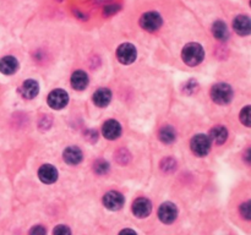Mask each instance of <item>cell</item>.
Segmentation results:
<instances>
[{"mask_svg": "<svg viewBox=\"0 0 251 235\" xmlns=\"http://www.w3.org/2000/svg\"><path fill=\"white\" fill-rule=\"evenodd\" d=\"M182 58L183 62L186 65L196 67L200 63H202L203 58H205V50H203L202 46H200L199 43H187L183 48Z\"/></svg>", "mask_w": 251, "mask_h": 235, "instance_id": "cell-1", "label": "cell"}, {"mask_svg": "<svg viewBox=\"0 0 251 235\" xmlns=\"http://www.w3.org/2000/svg\"><path fill=\"white\" fill-rule=\"evenodd\" d=\"M211 98L217 104H228L233 100V88L228 84H216L211 88Z\"/></svg>", "mask_w": 251, "mask_h": 235, "instance_id": "cell-2", "label": "cell"}, {"mask_svg": "<svg viewBox=\"0 0 251 235\" xmlns=\"http://www.w3.org/2000/svg\"><path fill=\"white\" fill-rule=\"evenodd\" d=\"M190 147L191 151L194 152L195 156L198 157H205L207 156L208 152L211 150V140L208 136L203 135V134H198L190 141Z\"/></svg>", "mask_w": 251, "mask_h": 235, "instance_id": "cell-3", "label": "cell"}, {"mask_svg": "<svg viewBox=\"0 0 251 235\" xmlns=\"http://www.w3.org/2000/svg\"><path fill=\"white\" fill-rule=\"evenodd\" d=\"M163 23V18L156 11H150V13L144 14L140 18V26L147 32H156L159 30Z\"/></svg>", "mask_w": 251, "mask_h": 235, "instance_id": "cell-4", "label": "cell"}, {"mask_svg": "<svg viewBox=\"0 0 251 235\" xmlns=\"http://www.w3.org/2000/svg\"><path fill=\"white\" fill-rule=\"evenodd\" d=\"M136 56H137L136 48L130 43L121 44V46H119V48L117 49V58H118L119 62L124 65L133 64L136 60Z\"/></svg>", "mask_w": 251, "mask_h": 235, "instance_id": "cell-5", "label": "cell"}, {"mask_svg": "<svg viewBox=\"0 0 251 235\" xmlns=\"http://www.w3.org/2000/svg\"><path fill=\"white\" fill-rule=\"evenodd\" d=\"M47 102L50 108L60 110L67 107V103H69V95L64 90H54L48 95Z\"/></svg>", "mask_w": 251, "mask_h": 235, "instance_id": "cell-6", "label": "cell"}, {"mask_svg": "<svg viewBox=\"0 0 251 235\" xmlns=\"http://www.w3.org/2000/svg\"><path fill=\"white\" fill-rule=\"evenodd\" d=\"M178 217V208L172 202H164L158 208V218L164 224H170Z\"/></svg>", "mask_w": 251, "mask_h": 235, "instance_id": "cell-7", "label": "cell"}, {"mask_svg": "<svg viewBox=\"0 0 251 235\" xmlns=\"http://www.w3.org/2000/svg\"><path fill=\"white\" fill-rule=\"evenodd\" d=\"M124 196L118 191H109L103 196V204L109 211H119L124 206Z\"/></svg>", "mask_w": 251, "mask_h": 235, "instance_id": "cell-8", "label": "cell"}, {"mask_svg": "<svg viewBox=\"0 0 251 235\" xmlns=\"http://www.w3.org/2000/svg\"><path fill=\"white\" fill-rule=\"evenodd\" d=\"M152 211V203L146 197H138L133 203V213L137 218L149 217Z\"/></svg>", "mask_w": 251, "mask_h": 235, "instance_id": "cell-9", "label": "cell"}, {"mask_svg": "<svg viewBox=\"0 0 251 235\" xmlns=\"http://www.w3.org/2000/svg\"><path fill=\"white\" fill-rule=\"evenodd\" d=\"M38 178L44 184H53L58 179L57 168L51 164H43L38 170Z\"/></svg>", "mask_w": 251, "mask_h": 235, "instance_id": "cell-10", "label": "cell"}, {"mask_svg": "<svg viewBox=\"0 0 251 235\" xmlns=\"http://www.w3.org/2000/svg\"><path fill=\"white\" fill-rule=\"evenodd\" d=\"M102 134L107 140H117L121 134V125L117 120H107L102 126Z\"/></svg>", "mask_w": 251, "mask_h": 235, "instance_id": "cell-11", "label": "cell"}, {"mask_svg": "<svg viewBox=\"0 0 251 235\" xmlns=\"http://www.w3.org/2000/svg\"><path fill=\"white\" fill-rule=\"evenodd\" d=\"M234 31L239 34V36H249L251 32V23L250 18L246 15H239L234 18L233 22Z\"/></svg>", "mask_w": 251, "mask_h": 235, "instance_id": "cell-12", "label": "cell"}, {"mask_svg": "<svg viewBox=\"0 0 251 235\" xmlns=\"http://www.w3.org/2000/svg\"><path fill=\"white\" fill-rule=\"evenodd\" d=\"M82 157H84L82 151L76 146H70L63 152V158H64L65 163L70 164V166H77L82 161Z\"/></svg>", "mask_w": 251, "mask_h": 235, "instance_id": "cell-13", "label": "cell"}, {"mask_svg": "<svg viewBox=\"0 0 251 235\" xmlns=\"http://www.w3.org/2000/svg\"><path fill=\"white\" fill-rule=\"evenodd\" d=\"M20 92L26 100H32L36 97L39 92V84L36 80H27L22 84L20 88Z\"/></svg>", "mask_w": 251, "mask_h": 235, "instance_id": "cell-14", "label": "cell"}, {"mask_svg": "<svg viewBox=\"0 0 251 235\" xmlns=\"http://www.w3.org/2000/svg\"><path fill=\"white\" fill-rule=\"evenodd\" d=\"M18 70V62L15 56H4L0 60V72L4 75H13Z\"/></svg>", "mask_w": 251, "mask_h": 235, "instance_id": "cell-15", "label": "cell"}, {"mask_svg": "<svg viewBox=\"0 0 251 235\" xmlns=\"http://www.w3.org/2000/svg\"><path fill=\"white\" fill-rule=\"evenodd\" d=\"M112 101V92L108 88H100L93 95V103L100 108H105Z\"/></svg>", "mask_w": 251, "mask_h": 235, "instance_id": "cell-16", "label": "cell"}, {"mask_svg": "<svg viewBox=\"0 0 251 235\" xmlns=\"http://www.w3.org/2000/svg\"><path fill=\"white\" fill-rule=\"evenodd\" d=\"M88 84V75L85 71H75L71 76V86L76 91L85 90Z\"/></svg>", "mask_w": 251, "mask_h": 235, "instance_id": "cell-17", "label": "cell"}, {"mask_svg": "<svg viewBox=\"0 0 251 235\" xmlns=\"http://www.w3.org/2000/svg\"><path fill=\"white\" fill-rule=\"evenodd\" d=\"M208 137H210L211 141L217 143V145H223L227 141V138H228V130L224 126L217 125L215 128H212Z\"/></svg>", "mask_w": 251, "mask_h": 235, "instance_id": "cell-18", "label": "cell"}, {"mask_svg": "<svg viewBox=\"0 0 251 235\" xmlns=\"http://www.w3.org/2000/svg\"><path fill=\"white\" fill-rule=\"evenodd\" d=\"M212 34L218 41H227L229 38V31L227 25L223 21L218 20L212 25Z\"/></svg>", "mask_w": 251, "mask_h": 235, "instance_id": "cell-19", "label": "cell"}, {"mask_svg": "<svg viewBox=\"0 0 251 235\" xmlns=\"http://www.w3.org/2000/svg\"><path fill=\"white\" fill-rule=\"evenodd\" d=\"M158 137L163 143H172L175 140V137H177V133H175L173 126L166 125L159 130Z\"/></svg>", "mask_w": 251, "mask_h": 235, "instance_id": "cell-20", "label": "cell"}, {"mask_svg": "<svg viewBox=\"0 0 251 235\" xmlns=\"http://www.w3.org/2000/svg\"><path fill=\"white\" fill-rule=\"evenodd\" d=\"M108 169H109V164H108L105 161H103V159H98V161L95 163V166H93V170H95L97 174H100V175L107 173Z\"/></svg>", "mask_w": 251, "mask_h": 235, "instance_id": "cell-21", "label": "cell"}, {"mask_svg": "<svg viewBox=\"0 0 251 235\" xmlns=\"http://www.w3.org/2000/svg\"><path fill=\"white\" fill-rule=\"evenodd\" d=\"M240 121L246 128H250V105H246L240 112Z\"/></svg>", "mask_w": 251, "mask_h": 235, "instance_id": "cell-22", "label": "cell"}, {"mask_svg": "<svg viewBox=\"0 0 251 235\" xmlns=\"http://www.w3.org/2000/svg\"><path fill=\"white\" fill-rule=\"evenodd\" d=\"M162 170L164 171H173L175 169V161L173 158H166L161 163Z\"/></svg>", "mask_w": 251, "mask_h": 235, "instance_id": "cell-23", "label": "cell"}, {"mask_svg": "<svg viewBox=\"0 0 251 235\" xmlns=\"http://www.w3.org/2000/svg\"><path fill=\"white\" fill-rule=\"evenodd\" d=\"M53 234H58V235H65V234H71V230H70L69 227L67 225H58L57 228H54Z\"/></svg>", "mask_w": 251, "mask_h": 235, "instance_id": "cell-24", "label": "cell"}, {"mask_svg": "<svg viewBox=\"0 0 251 235\" xmlns=\"http://www.w3.org/2000/svg\"><path fill=\"white\" fill-rule=\"evenodd\" d=\"M240 213L245 219H250V202H245L241 204Z\"/></svg>", "mask_w": 251, "mask_h": 235, "instance_id": "cell-25", "label": "cell"}, {"mask_svg": "<svg viewBox=\"0 0 251 235\" xmlns=\"http://www.w3.org/2000/svg\"><path fill=\"white\" fill-rule=\"evenodd\" d=\"M46 228H43L42 225H36V227L30 230V234H46Z\"/></svg>", "mask_w": 251, "mask_h": 235, "instance_id": "cell-26", "label": "cell"}, {"mask_svg": "<svg viewBox=\"0 0 251 235\" xmlns=\"http://www.w3.org/2000/svg\"><path fill=\"white\" fill-rule=\"evenodd\" d=\"M119 6L118 5H110V6H107V8L104 9V15H112V14H116L117 11L119 10Z\"/></svg>", "mask_w": 251, "mask_h": 235, "instance_id": "cell-27", "label": "cell"}, {"mask_svg": "<svg viewBox=\"0 0 251 235\" xmlns=\"http://www.w3.org/2000/svg\"><path fill=\"white\" fill-rule=\"evenodd\" d=\"M121 233H131V234H135V232H134V230H130V229H124V230H121Z\"/></svg>", "mask_w": 251, "mask_h": 235, "instance_id": "cell-28", "label": "cell"}]
</instances>
